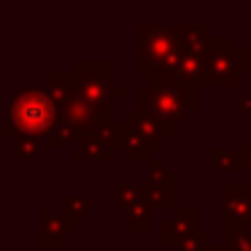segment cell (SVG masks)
Segmentation results:
<instances>
[{
	"label": "cell",
	"mask_w": 251,
	"mask_h": 251,
	"mask_svg": "<svg viewBox=\"0 0 251 251\" xmlns=\"http://www.w3.org/2000/svg\"><path fill=\"white\" fill-rule=\"evenodd\" d=\"M105 132H108L114 149H122V151L127 154V159H149L151 146H149L132 127H127L125 122H122V125H114V122H111V125L105 127Z\"/></svg>",
	"instance_id": "9"
},
{
	"label": "cell",
	"mask_w": 251,
	"mask_h": 251,
	"mask_svg": "<svg viewBox=\"0 0 251 251\" xmlns=\"http://www.w3.org/2000/svg\"><path fill=\"white\" fill-rule=\"evenodd\" d=\"M205 251H224V246H208Z\"/></svg>",
	"instance_id": "24"
},
{
	"label": "cell",
	"mask_w": 251,
	"mask_h": 251,
	"mask_svg": "<svg viewBox=\"0 0 251 251\" xmlns=\"http://www.w3.org/2000/svg\"><path fill=\"white\" fill-rule=\"evenodd\" d=\"M197 219H200V213L195 208H178L173 216L162 222V243L178 249L186 238L197 232Z\"/></svg>",
	"instance_id": "7"
},
{
	"label": "cell",
	"mask_w": 251,
	"mask_h": 251,
	"mask_svg": "<svg viewBox=\"0 0 251 251\" xmlns=\"http://www.w3.org/2000/svg\"><path fill=\"white\" fill-rule=\"evenodd\" d=\"M224 251H251V232L246 224L224 222Z\"/></svg>",
	"instance_id": "14"
},
{
	"label": "cell",
	"mask_w": 251,
	"mask_h": 251,
	"mask_svg": "<svg viewBox=\"0 0 251 251\" xmlns=\"http://www.w3.org/2000/svg\"><path fill=\"white\" fill-rule=\"evenodd\" d=\"M208 246H213L211 243V235H205V232H200V229H197L192 238H186L184 243L178 246V251H205Z\"/></svg>",
	"instance_id": "19"
},
{
	"label": "cell",
	"mask_w": 251,
	"mask_h": 251,
	"mask_svg": "<svg viewBox=\"0 0 251 251\" xmlns=\"http://www.w3.org/2000/svg\"><path fill=\"white\" fill-rule=\"evenodd\" d=\"M224 222H232V224L251 222V186L249 184L224 186Z\"/></svg>",
	"instance_id": "8"
},
{
	"label": "cell",
	"mask_w": 251,
	"mask_h": 251,
	"mask_svg": "<svg viewBox=\"0 0 251 251\" xmlns=\"http://www.w3.org/2000/svg\"><path fill=\"white\" fill-rule=\"evenodd\" d=\"M76 149H78V159H111V154H114V143H111L105 127L100 132L78 135Z\"/></svg>",
	"instance_id": "13"
},
{
	"label": "cell",
	"mask_w": 251,
	"mask_h": 251,
	"mask_svg": "<svg viewBox=\"0 0 251 251\" xmlns=\"http://www.w3.org/2000/svg\"><path fill=\"white\" fill-rule=\"evenodd\" d=\"M76 95L87 105L111 122V103L122 98L125 89L111 84V62H78L76 68Z\"/></svg>",
	"instance_id": "4"
},
{
	"label": "cell",
	"mask_w": 251,
	"mask_h": 251,
	"mask_svg": "<svg viewBox=\"0 0 251 251\" xmlns=\"http://www.w3.org/2000/svg\"><path fill=\"white\" fill-rule=\"evenodd\" d=\"M249 186H251V184H249Z\"/></svg>",
	"instance_id": "25"
},
{
	"label": "cell",
	"mask_w": 251,
	"mask_h": 251,
	"mask_svg": "<svg viewBox=\"0 0 251 251\" xmlns=\"http://www.w3.org/2000/svg\"><path fill=\"white\" fill-rule=\"evenodd\" d=\"M197 103H200L197 87L178 81L168 73H157L149 78L146 87H138V111L154 116L170 130L181 125L186 114L197 108Z\"/></svg>",
	"instance_id": "1"
},
{
	"label": "cell",
	"mask_w": 251,
	"mask_h": 251,
	"mask_svg": "<svg viewBox=\"0 0 251 251\" xmlns=\"http://www.w3.org/2000/svg\"><path fill=\"white\" fill-rule=\"evenodd\" d=\"M41 227H44V235H41V251H49L51 246L62 243V238H68V232L76 229V222L65 216V213H54V211H41Z\"/></svg>",
	"instance_id": "12"
},
{
	"label": "cell",
	"mask_w": 251,
	"mask_h": 251,
	"mask_svg": "<svg viewBox=\"0 0 251 251\" xmlns=\"http://www.w3.org/2000/svg\"><path fill=\"white\" fill-rule=\"evenodd\" d=\"M238 108H240V111H251V87L246 89V92H243V98L238 100Z\"/></svg>",
	"instance_id": "23"
},
{
	"label": "cell",
	"mask_w": 251,
	"mask_h": 251,
	"mask_svg": "<svg viewBox=\"0 0 251 251\" xmlns=\"http://www.w3.org/2000/svg\"><path fill=\"white\" fill-rule=\"evenodd\" d=\"M17 157H38V146H35V138H19L17 143Z\"/></svg>",
	"instance_id": "21"
},
{
	"label": "cell",
	"mask_w": 251,
	"mask_h": 251,
	"mask_svg": "<svg viewBox=\"0 0 251 251\" xmlns=\"http://www.w3.org/2000/svg\"><path fill=\"white\" fill-rule=\"evenodd\" d=\"M143 200V186L141 184H119V189H116V205L125 208V211H130V208L141 205Z\"/></svg>",
	"instance_id": "15"
},
{
	"label": "cell",
	"mask_w": 251,
	"mask_h": 251,
	"mask_svg": "<svg viewBox=\"0 0 251 251\" xmlns=\"http://www.w3.org/2000/svg\"><path fill=\"white\" fill-rule=\"evenodd\" d=\"M143 200L149 208H173V176L162 170L157 159H151V178L143 184Z\"/></svg>",
	"instance_id": "6"
},
{
	"label": "cell",
	"mask_w": 251,
	"mask_h": 251,
	"mask_svg": "<svg viewBox=\"0 0 251 251\" xmlns=\"http://www.w3.org/2000/svg\"><path fill=\"white\" fill-rule=\"evenodd\" d=\"M168 76L178 78L184 84H192V87H202V84H208V54L181 51L178 62H176V68Z\"/></svg>",
	"instance_id": "10"
},
{
	"label": "cell",
	"mask_w": 251,
	"mask_h": 251,
	"mask_svg": "<svg viewBox=\"0 0 251 251\" xmlns=\"http://www.w3.org/2000/svg\"><path fill=\"white\" fill-rule=\"evenodd\" d=\"M149 213H151V208L146 205V202H141V205L130 208L127 211V222H125V229L127 232H146L149 229Z\"/></svg>",
	"instance_id": "16"
},
{
	"label": "cell",
	"mask_w": 251,
	"mask_h": 251,
	"mask_svg": "<svg viewBox=\"0 0 251 251\" xmlns=\"http://www.w3.org/2000/svg\"><path fill=\"white\" fill-rule=\"evenodd\" d=\"M211 159H213V168L219 173H235L240 170V159H238V151H227V149H213L211 151Z\"/></svg>",
	"instance_id": "17"
},
{
	"label": "cell",
	"mask_w": 251,
	"mask_h": 251,
	"mask_svg": "<svg viewBox=\"0 0 251 251\" xmlns=\"http://www.w3.org/2000/svg\"><path fill=\"white\" fill-rule=\"evenodd\" d=\"M181 30L184 25H170V27H138L141 46H138V71L157 76L170 73L181 57Z\"/></svg>",
	"instance_id": "3"
},
{
	"label": "cell",
	"mask_w": 251,
	"mask_h": 251,
	"mask_svg": "<svg viewBox=\"0 0 251 251\" xmlns=\"http://www.w3.org/2000/svg\"><path fill=\"white\" fill-rule=\"evenodd\" d=\"M60 108L44 89H19L3 100V132L17 138H41L57 130Z\"/></svg>",
	"instance_id": "2"
},
{
	"label": "cell",
	"mask_w": 251,
	"mask_h": 251,
	"mask_svg": "<svg viewBox=\"0 0 251 251\" xmlns=\"http://www.w3.org/2000/svg\"><path fill=\"white\" fill-rule=\"evenodd\" d=\"M243 73L240 49L232 38H213L208 49V84L216 87H232L235 78Z\"/></svg>",
	"instance_id": "5"
},
{
	"label": "cell",
	"mask_w": 251,
	"mask_h": 251,
	"mask_svg": "<svg viewBox=\"0 0 251 251\" xmlns=\"http://www.w3.org/2000/svg\"><path fill=\"white\" fill-rule=\"evenodd\" d=\"M125 125L132 127V130H135L151 149L162 146L165 135H170V132H173L170 127H165L162 122H157L154 116L143 114V111H127V114H125Z\"/></svg>",
	"instance_id": "11"
},
{
	"label": "cell",
	"mask_w": 251,
	"mask_h": 251,
	"mask_svg": "<svg viewBox=\"0 0 251 251\" xmlns=\"http://www.w3.org/2000/svg\"><path fill=\"white\" fill-rule=\"evenodd\" d=\"M238 151V159H240V170L249 176V184H251V138L246 141L243 149H235Z\"/></svg>",
	"instance_id": "20"
},
{
	"label": "cell",
	"mask_w": 251,
	"mask_h": 251,
	"mask_svg": "<svg viewBox=\"0 0 251 251\" xmlns=\"http://www.w3.org/2000/svg\"><path fill=\"white\" fill-rule=\"evenodd\" d=\"M240 60H243V73H251V38L246 44V49H240Z\"/></svg>",
	"instance_id": "22"
},
{
	"label": "cell",
	"mask_w": 251,
	"mask_h": 251,
	"mask_svg": "<svg viewBox=\"0 0 251 251\" xmlns=\"http://www.w3.org/2000/svg\"><path fill=\"white\" fill-rule=\"evenodd\" d=\"M89 213V202L84 197H65V216L71 222H81Z\"/></svg>",
	"instance_id": "18"
}]
</instances>
